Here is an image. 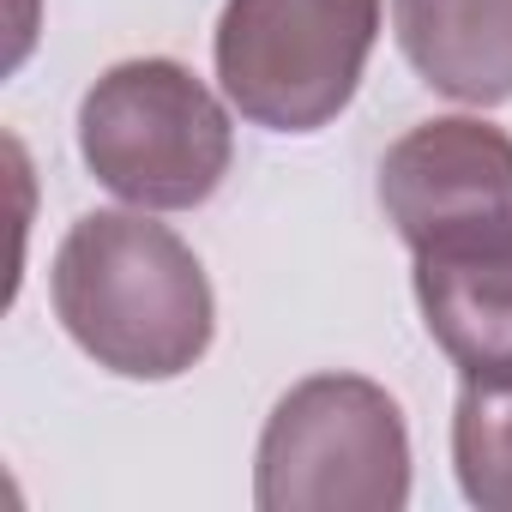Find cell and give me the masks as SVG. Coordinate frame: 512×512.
Wrapping results in <instances>:
<instances>
[{
	"label": "cell",
	"mask_w": 512,
	"mask_h": 512,
	"mask_svg": "<svg viewBox=\"0 0 512 512\" xmlns=\"http://www.w3.org/2000/svg\"><path fill=\"white\" fill-rule=\"evenodd\" d=\"M67 338L121 380H181L217 338V296L199 253L145 211H85L49 266Z\"/></svg>",
	"instance_id": "obj_1"
},
{
	"label": "cell",
	"mask_w": 512,
	"mask_h": 512,
	"mask_svg": "<svg viewBox=\"0 0 512 512\" xmlns=\"http://www.w3.org/2000/svg\"><path fill=\"white\" fill-rule=\"evenodd\" d=\"M79 157L97 187L139 211H193L223 187L235 163V127L193 67L139 55L85 91Z\"/></svg>",
	"instance_id": "obj_2"
},
{
	"label": "cell",
	"mask_w": 512,
	"mask_h": 512,
	"mask_svg": "<svg viewBox=\"0 0 512 512\" xmlns=\"http://www.w3.org/2000/svg\"><path fill=\"white\" fill-rule=\"evenodd\" d=\"M260 512H404L410 428L398 398L362 374L296 380L253 452Z\"/></svg>",
	"instance_id": "obj_3"
},
{
	"label": "cell",
	"mask_w": 512,
	"mask_h": 512,
	"mask_svg": "<svg viewBox=\"0 0 512 512\" xmlns=\"http://www.w3.org/2000/svg\"><path fill=\"white\" fill-rule=\"evenodd\" d=\"M380 43V0H229L211 55L223 97L266 133L332 127Z\"/></svg>",
	"instance_id": "obj_4"
},
{
	"label": "cell",
	"mask_w": 512,
	"mask_h": 512,
	"mask_svg": "<svg viewBox=\"0 0 512 512\" xmlns=\"http://www.w3.org/2000/svg\"><path fill=\"white\" fill-rule=\"evenodd\" d=\"M380 205L410 253L512 235V133L476 115L410 127L380 163Z\"/></svg>",
	"instance_id": "obj_5"
},
{
	"label": "cell",
	"mask_w": 512,
	"mask_h": 512,
	"mask_svg": "<svg viewBox=\"0 0 512 512\" xmlns=\"http://www.w3.org/2000/svg\"><path fill=\"white\" fill-rule=\"evenodd\" d=\"M416 260V308L428 338L464 380H512V235L428 247Z\"/></svg>",
	"instance_id": "obj_6"
},
{
	"label": "cell",
	"mask_w": 512,
	"mask_h": 512,
	"mask_svg": "<svg viewBox=\"0 0 512 512\" xmlns=\"http://www.w3.org/2000/svg\"><path fill=\"white\" fill-rule=\"evenodd\" d=\"M404 61L452 103H512V0H392Z\"/></svg>",
	"instance_id": "obj_7"
},
{
	"label": "cell",
	"mask_w": 512,
	"mask_h": 512,
	"mask_svg": "<svg viewBox=\"0 0 512 512\" xmlns=\"http://www.w3.org/2000/svg\"><path fill=\"white\" fill-rule=\"evenodd\" d=\"M452 470L470 506L512 512V380H464L452 410Z\"/></svg>",
	"instance_id": "obj_8"
}]
</instances>
